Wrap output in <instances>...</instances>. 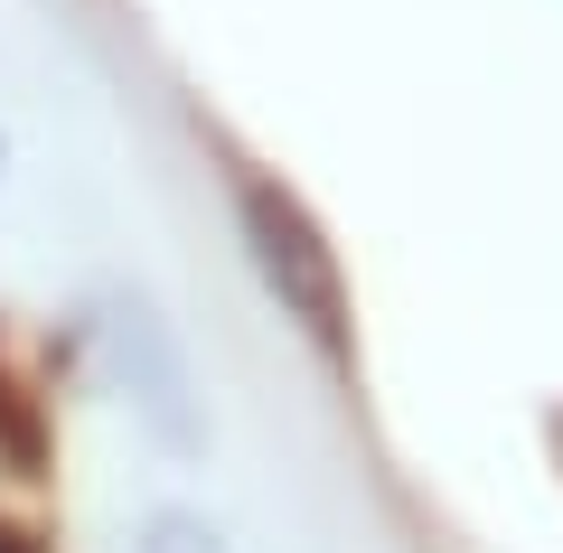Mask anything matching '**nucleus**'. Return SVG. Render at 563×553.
<instances>
[{
    "mask_svg": "<svg viewBox=\"0 0 563 553\" xmlns=\"http://www.w3.org/2000/svg\"><path fill=\"white\" fill-rule=\"evenodd\" d=\"M103 356H113V385H122L141 432L169 460H198L207 451V395H198V366H188L179 329L151 310V291H103Z\"/></svg>",
    "mask_w": 563,
    "mask_h": 553,
    "instance_id": "obj_1",
    "label": "nucleus"
},
{
    "mask_svg": "<svg viewBox=\"0 0 563 553\" xmlns=\"http://www.w3.org/2000/svg\"><path fill=\"white\" fill-rule=\"evenodd\" d=\"M235 217H244V254H254L263 291L282 300V319H301L329 356H347V281H339L329 235L310 225V207L291 188H273V178H254L235 198Z\"/></svg>",
    "mask_w": 563,
    "mask_h": 553,
    "instance_id": "obj_2",
    "label": "nucleus"
},
{
    "mask_svg": "<svg viewBox=\"0 0 563 553\" xmlns=\"http://www.w3.org/2000/svg\"><path fill=\"white\" fill-rule=\"evenodd\" d=\"M132 553H235V544H225L198 507H151V526H141Z\"/></svg>",
    "mask_w": 563,
    "mask_h": 553,
    "instance_id": "obj_3",
    "label": "nucleus"
},
{
    "mask_svg": "<svg viewBox=\"0 0 563 553\" xmlns=\"http://www.w3.org/2000/svg\"><path fill=\"white\" fill-rule=\"evenodd\" d=\"M0 553H38V544H29V534H20V526H0Z\"/></svg>",
    "mask_w": 563,
    "mask_h": 553,
    "instance_id": "obj_4",
    "label": "nucleus"
}]
</instances>
